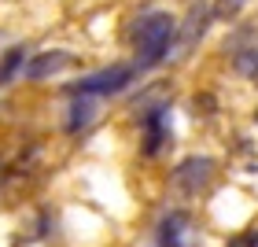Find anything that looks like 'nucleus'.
Segmentation results:
<instances>
[{"mask_svg":"<svg viewBox=\"0 0 258 247\" xmlns=\"http://www.w3.org/2000/svg\"><path fill=\"white\" fill-rule=\"evenodd\" d=\"M133 78V70L129 67H107V70H96V74H89L85 81L78 85V92H118V89H125V81Z\"/></svg>","mask_w":258,"mask_h":247,"instance_id":"nucleus-2","label":"nucleus"},{"mask_svg":"<svg viewBox=\"0 0 258 247\" xmlns=\"http://www.w3.org/2000/svg\"><path fill=\"white\" fill-rule=\"evenodd\" d=\"M159 140H162V114H155V118H151V126H148V151H155Z\"/></svg>","mask_w":258,"mask_h":247,"instance_id":"nucleus-8","label":"nucleus"},{"mask_svg":"<svg viewBox=\"0 0 258 247\" xmlns=\"http://www.w3.org/2000/svg\"><path fill=\"white\" fill-rule=\"evenodd\" d=\"M170 37H173V19L166 11H151L137 22L133 30V41H137V59L140 67H155L170 48Z\"/></svg>","mask_w":258,"mask_h":247,"instance_id":"nucleus-1","label":"nucleus"},{"mask_svg":"<svg viewBox=\"0 0 258 247\" xmlns=\"http://www.w3.org/2000/svg\"><path fill=\"white\" fill-rule=\"evenodd\" d=\"M70 111H74V114H70V129L85 126V122L92 118V103H89V100H78V103H74V107H70Z\"/></svg>","mask_w":258,"mask_h":247,"instance_id":"nucleus-7","label":"nucleus"},{"mask_svg":"<svg viewBox=\"0 0 258 247\" xmlns=\"http://www.w3.org/2000/svg\"><path fill=\"white\" fill-rule=\"evenodd\" d=\"M22 55H26L22 48H11V52H8V59L0 63V85H8V81L15 78V70L22 67Z\"/></svg>","mask_w":258,"mask_h":247,"instance_id":"nucleus-5","label":"nucleus"},{"mask_svg":"<svg viewBox=\"0 0 258 247\" xmlns=\"http://www.w3.org/2000/svg\"><path fill=\"white\" fill-rule=\"evenodd\" d=\"M210 170H214V162H210V159H188V162H181L177 181L188 188V192H196V188H203L210 181Z\"/></svg>","mask_w":258,"mask_h":247,"instance_id":"nucleus-3","label":"nucleus"},{"mask_svg":"<svg viewBox=\"0 0 258 247\" xmlns=\"http://www.w3.org/2000/svg\"><path fill=\"white\" fill-rule=\"evenodd\" d=\"M181 225H184V218H181V214H173V218H166V225H162V247H177V236H181Z\"/></svg>","mask_w":258,"mask_h":247,"instance_id":"nucleus-6","label":"nucleus"},{"mask_svg":"<svg viewBox=\"0 0 258 247\" xmlns=\"http://www.w3.org/2000/svg\"><path fill=\"white\" fill-rule=\"evenodd\" d=\"M67 63H70L67 52H44V55H37V59L30 63L26 74H30V78H44V74H55V70H63Z\"/></svg>","mask_w":258,"mask_h":247,"instance_id":"nucleus-4","label":"nucleus"},{"mask_svg":"<svg viewBox=\"0 0 258 247\" xmlns=\"http://www.w3.org/2000/svg\"><path fill=\"white\" fill-rule=\"evenodd\" d=\"M229 247H258V240H254V236H247V240H232Z\"/></svg>","mask_w":258,"mask_h":247,"instance_id":"nucleus-10","label":"nucleus"},{"mask_svg":"<svg viewBox=\"0 0 258 247\" xmlns=\"http://www.w3.org/2000/svg\"><path fill=\"white\" fill-rule=\"evenodd\" d=\"M243 4H247V0H221V11H229V15H232V11H240Z\"/></svg>","mask_w":258,"mask_h":247,"instance_id":"nucleus-9","label":"nucleus"}]
</instances>
